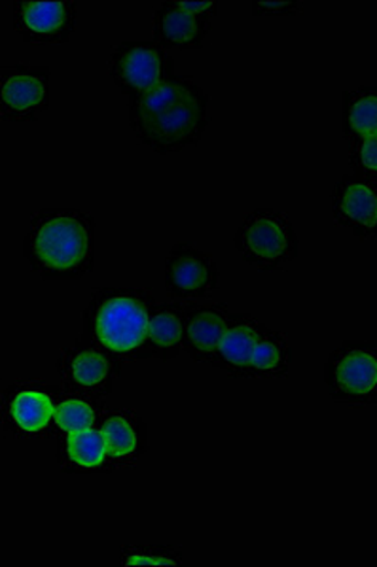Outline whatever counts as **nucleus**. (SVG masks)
<instances>
[{
	"label": "nucleus",
	"mask_w": 377,
	"mask_h": 567,
	"mask_svg": "<svg viewBox=\"0 0 377 567\" xmlns=\"http://www.w3.org/2000/svg\"><path fill=\"white\" fill-rule=\"evenodd\" d=\"M213 122V99L194 78L175 74L130 101V127L146 148L170 155L200 144Z\"/></svg>",
	"instance_id": "nucleus-1"
},
{
	"label": "nucleus",
	"mask_w": 377,
	"mask_h": 567,
	"mask_svg": "<svg viewBox=\"0 0 377 567\" xmlns=\"http://www.w3.org/2000/svg\"><path fill=\"white\" fill-rule=\"evenodd\" d=\"M98 221L79 208H40L31 214L23 258L42 280H80L95 269Z\"/></svg>",
	"instance_id": "nucleus-2"
},
{
	"label": "nucleus",
	"mask_w": 377,
	"mask_h": 567,
	"mask_svg": "<svg viewBox=\"0 0 377 567\" xmlns=\"http://www.w3.org/2000/svg\"><path fill=\"white\" fill-rule=\"evenodd\" d=\"M156 303V297L143 288H95L82 310V337L120 363L141 361Z\"/></svg>",
	"instance_id": "nucleus-3"
},
{
	"label": "nucleus",
	"mask_w": 377,
	"mask_h": 567,
	"mask_svg": "<svg viewBox=\"0 0 377 567\" xmlns=\"http://www.w3.org/2000/svg\"><path fill=\"white\" fill-rule=\"evenodd\" d=\"M234 246L245 264L262 272L285 271L299 256L293 221L275 208L245 214L235 231Z\"/></svg>",
	"instance_id": "nucleus-4"
},
{
	"label": "nucleus",
	"mask_w": 377,
	"mask_h": 567,
	"mask_svg": "<svg viewBox=\"0 0 377 567\" xmlns=\"http://www.w3.org/2000/svg\"><path fill=\"white\" fill-rule=\"evenodd\" d=\"M325 384L342 405H377V342L345 341L325 363Z\"/></svg>",
	"instance_id": "nucleus-5"
},
{
	"label": "nucleus",
	"mask_w": 377,
	"mask_h": 567,
	"mask_svg": "<svg viewBox=\"0 0 377 567\" xmlns=\"http://www.w3.org/2000/svg\"><path fill=\"white\" fill-rule=\"evenodd\" d=\"M63 388L47 381H16L2 393V430L16 439H55V406Z\"/></svg>",
	"instance_id": "nucleus-6"
},
{
	"label": "nucleus",
	"mask_w": 377,
	"mask_h": 567,
	"mask_svg": "<svg viewBox=\"0 0 377 567\" xmlns=\"http://www.w3.org/2000/svg\"><path fill=\"white\" fill-rule=\"evenodd\" d=\"M109 74L131 101L175 76V61L154 40H125L111 52Z\"/></svg>",
	"instance_id": "nucleus-7"
},
{
	"label": "nucleus",
	"mask_w": 377,
	"mask_h": 567,
	"mask_svg": "<svg viewBox=\"0 0 377 567\" xmlns=\"http://www.w3.org/2000/svg\"><path fill=\"white\" fill-rule=\"evenodd\" d=\"M122 365L104 350L80 337L74 344L59 350L55 369L63 388L71 392L84 393L93 400L103 401L114 388V381L122 377Z\"/></svg>",
	"instance_id": "nucleus-8"
},
{
	"label": "nucleus",
	"mask_w": 377,
	"mask_h": 567,
	"mask_svg": "<svg viewBox=\"0 0 377 567\" xmlns=\"http://www.w3.org/2000/svg\"><path fill=\"white\" fill-rule=\"evenodd\" d=\"M52 69L47 65L2 66L0 69V120L37 122L52 101Z\"/></svg>",
	"instance_id": "nucleus-9"
},
{
	"label": "nucleus",
	"mask_w": 377,
	"mask_h": 567,
	"mask_svg": "<svg viewBox=\"0 0 377 567\" xmlns=\"http://www.w3.org/2000/svg\"><path fill=\"white\" fill-rule=\"evenodd\" d=\"M165 291L181 301H202L221 288V269L207 251L192 243H176L167 254L163 269Z\"/></svg>",
	"instance_id": "nucleus-10"
},
{
	"label": "nucleus",
	"mask_w": 377,
	"mask_h": 567,
	"mask_svg": "<svg viewBox=\"0 0 377 567\" xmlns=\"http://www.w3.org/2000/svg\"><path fill=\"white\" fill-rule=\"evenodd\" d=\"M13 31L29 44H65L79 25L77 0H16Z\"/></svg>",
	"instance_id": "nucleus-11"
},
{
	"label": "nucleus",
	"mask_w": 377,
	"mask_h": 567,
	"mask_svg": "<svg viewBox=\"0 0 377 567\" xmlns=\"http://www.w3.org/2000/svg\"><path fill=\"white\" fill-rule=\"evenodd\" d=\"M330 203L339 227L358 239L377 240V181L357 173L342 176L332 189Z\"/></svg>",
	"instance_id": "nucleus-12"
},
{
	"label": "nucleus",
	"mask_w": 377,
	"mask_h": 567,
	"mask_svg": "<svg viewBox=\"0 0 377 567\" xmlns=\"http://www.w3.org/2000/svg\"><path fill=\"white\" fill-rule=\"evenodd\" d=\"M99 430L109 449L111 473L137 467L150 451L149 422L131 406L104 409Z\"/></svg>",
	"instance_id": "nucleus-13"
},
{
	"label": "nucleus",
	"mask_w": 377,
	"mask_h": 567,
	"mask_svg": "<svg viewBox=\"0 0 377 567\" xmlns=\"http://www.w3.org/2000/svg\"><path fill=\"white\" fill-rule=\"evenodd\" d=\"M230 315L232 312L226 303L192 301L184 305V354L197 363L211 365L222 333L228 326Z\"/></svg>",
	"instance_id": "nucleus-14"
},
{
	"label": "nucleus",
	"mask_w": 377,
	"mask_h": 567,
	"mask_svg": "<svg viewBox=\"0 0 377 567\" xmlns=\"http://www.w3.org/2000/svg\"><path fill=\"white\" fill-rule=\"evenodd\" d=\"M266 331V323L251 315H230L228 326L222 333L211 365L230 374L232 379H251L248 368L254 349Z\"/></svg>",
	"instance_id": "nucleus-15"
},
{
	"label": "nucleus",
	"mask_w": 377,
	"mask_h": 567,
	"mask_svg": "<svg viewBox=\"0 0 377 567\" xmlns=\"http://www.w3.org/2000/svg\"><path fill=\"white\" fill-rule=\"evenodd\" d=\"M213 29L211 18H202L186 12L179 0H165L154 12L152 40L163 50H202L203 42Z\"/></svg>",
	"instance_id": "nucleus-16"
},
{
	"label": "nucleus",
	"mask_w": 377,
	"mask_h": 567,
	"mask_svg": "<svg viewBox=\"0 0 377 567\" xmlns=\"http://www.w3.org/2000/svg\"><path fill=\"white\" fill-rule=\"evenodd\" d=\"M55 460L67 475L111 473L109 449L99 425L74 433L55 435Z\"/></svg>",
	"instance_id": "nucleus-17"
},
{
	"label": "nucleus",
	"mask_w": 377,
	"mask_h": 567,
	"mask_svg": "<svg viewBox=\"0 0 377 567\" xmlns=\"http://www.w3.org/2000/svg\"><path fill=\"white\" fill-rule=\"evenodd\" d=\"M184 305L156 303L150 312L143 360H173L183 352Z\"/></svg>",
	"instance_id": "nucleus-18"
},
{
	"label": "nucleus",
	"mask_w": 377,
	"mask_h": 567,
	"mask_svg": "<svg viewBox=\"0 0 377 567\" xmlns=\"http://www.w3.org/2000/svg\"><path fill=\"white\" fill-rule=\"evenodd\" d=\"M293 365V344L285 331L267 328L254 349L251 360V379L262 381H279L286 379Z\"/></svg>",
	"instance_id": "nucleus-19"
},
{
	"label": "nucleus",
	"mask_w": 377,
	"mask_h": 567,
	"mask_svg": "<svg viewBox=\"0 0 377 567\" xmlns=\"http://www.w3.org/2000/svg\"><path fill=\"white\" fill-rule=\"evenodd\" d=\"M342 131L347 142L377 136V87L344 91Z\"/></svg>",
	"instance_id": "nucleus-20"
},
{
	"label": "nucleus",
	"mask_w": 377,
	"mask_h": 567,
	"mask_svg": "<svg viewBox=\"0 0 377 567\" xmlns=\"http://www.w3.org/2000/svg\"><path fill=\"white\" fill-rule=\"evenodd\" d=\"M103 413V401L63 388L55 406V432L74 433L90 430L99 425Z\"/></svg>",
	"instance_id": "nucleus-21"
},
{
	"label": "nucleus",
	"mask_w": 377,
	"mask_h": 567,
	"mask_svg": "<svg viewBox=\"0 0 377 567\" xmlns=\"http://www.w3.org/2000/svg\"><path fill=\"white\" fill-rule=\"evenodd\" d=\"M120 564L124 567H176L183 566V548L176 545H131L120 548Z\"/></svg>",
	"instance_id": "nucleus-22"
},
{
	"label": "nucleus",
	"mask_w": 377,
	"mask_h": 567,
	"mask_svg": "<svg viewBox=\"0 0 377 567\" xmlns=\"http://www.w3.org/2000/svg\"><path fill=\"white\" fill-rule=\"evenodd\" d=\"M349 163L357 175L368 176L377 181V136L365 141L347 142Z\"/></svg>",
	"instance_id": "nucleus-23"
},
{
	"label": "nucleus",
	"mask_w": 377,
	"mask_h": 567,
	"mask_svg": "<svg viewBox=\"0 0 377 567\" xmlns=\"http://www.w3.org/2000/svg\"><path fill=\"white\" fill-rule=\"evenodd\" d=\"M254 16H296L304 10V2L299 0H254Z\"/></svg>",
	"instance_id": "nucleus-24"
},
{
	"label": "nucleus",
	"mask_w": 377,
	"mask_h": 567,
	"mask_svg": "<svg viewBox=\"0 0 377 567\" xmlns=\"http://www.w3.org/2000/svg\"><path fill=\"white\" fill-rule=\"evenodd\" d=\"M179 4L186 12L202 16V18H211V20H215L218 12H221V2L218 0H179Z\"/></svg>",
	"instance_id": "nucleus-25"
}]
</instances>
